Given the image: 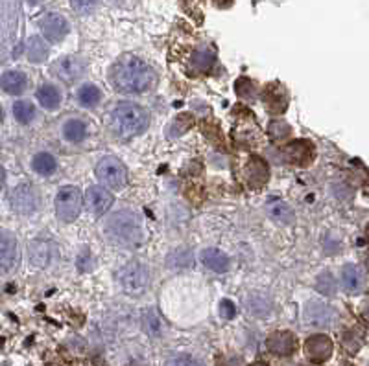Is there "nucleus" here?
Here are the masks:
<instances>
[{
  "instance_id": "obj_1",
  "label": "nucleus",
  "mask_w": 369,
  "mask_h": 366,
  "mask_svg": "<svg viewBox=\"0 0 369 366\" xmlns=\"http://www.w3.org/2000/svg\"><path fill=\"white\" fill-rule=\"evenodd\" d=\"M111 81L118 92L139 94V92H146L153 85L155 74L144 61H140L139 57L124 56L113 67Z\"/></svg>"
},
{
  "instance_id": "obj_2",
  "label": "nucleus",
  "mask_w": 369,
  "mask_h": 366,
  "mask_svg": "<svg viewBox=\"0 0 369 366\" xmlns=\"http://www.w3.org/2000/svg\"><path fill=\"white\" fill-rule=\"evenodd\" d=\"M106 236L117 247L135 249L142 243V223L131 210H120L107 219Z\"/></svg>"
},
{
  "instance_id": "obj_3",
  "label": "nucleus",
  "mask_w": 369,
  "mask_h": 366,
  "mask_svg": "<svg viewBox=\"0 0 369 366\" xmlns=\"http://www.w3.org/2000/svg\"><path fill=\"white\" fill-rule=\"evenodd\" d=\"M111 129L120 139H133L137 134L144 133L150 116L148 112L137 103H118L111 111Z\"/></svg>"
},
{
  "instance_id": "obj_4",
  "label": "nucleus",
  "mask_w": 369,
  "mask_h": 366,
  "mask_svg": "<svg viewBox=\"0 0 369 366\" xmlns=\"http://www.w3.org/2000/svg\"><path fill=\"white\" fill-rule=\"evenodd\" d=\"M118 282L126 294L140 296L150 285V271L140 261H129L128 265H124L118 272Z\"/></svg>"
},
{
  "instance_id": "obj_5",
  "label": "nucleus",
  "mask_w": 369,
  "mask_h": 366,
  "mask_svg": "<svg viewBox=\"0 0 369 366\" xmlns=\"http://www.w3.org/2000/svg\"><path fill=\"white\" fill-rule=\"evenodd\" d=\"M82 192L76 186H63L56 195L57 217L65 223L74 221L82 212Z\"/></svg>"
},
{
  "instance_id": "obj_6",
  "label": "nucleus",
  "mask_w": 369,
  "mask_h": 366,
  "mask_svg": "<svg viewBox=\"0 0 369 366\" xmlns=\"http://www.w3.org/2000/svg\"><path fill=\"white\" fill-rule=\"evenodd\" d=\"M96 177L100 179L102 184H106L107 188L111 190H122L126 186L128 175H126V167L113 156H106L98 162L96 166Z\"/></svg>"
},
{
  "instance_id": "obj_7",
  "label": "nucleus",
  "mask_w": 369,
  "mask_h": 366,
  "mask_svg": "<svg viewBox=\"0 0 369 366\" xmlns=\"http://www.w3.org/2000/svg\"><path fill=\"white\" fill-rule=\"evenodd\" d=\"M12 208L21 216H32L39 208V195L30 184H19L10 195Z\"/></svg>"
},
{
  "instance_id": "obj_8",
  "label": "nucleus",
  "mask_w": 369,
  "mask_h": 366,
  "mask_svg": "<svg viewBox=\"0 0 369 366\" xmlns=\"http://www.w3.org/2000/svg\"><path fill=\"white\" fill-rule=\"evenodd\" d=\"M336 321L334 309L319 300H310L305 305V322L314 327H329Z\"/></svg>"
},
{
  "instance_id": "obj_9",
  "label": "nucleus",
  "mask_w": 369,
  "mask_h": 366,
  "mask_svg": "<svg viewBox=\"0 0 369 366\" xmlns=\"http://www.w3.org/2000/svg\"><path fill=\"white\" fill-rule=\"evenodd\" d=\"M242 175L249 188H263L269 181V167L264 159L252 156L242 170Z\"/></svg>"
},
{
  "instance_id": "obj_10",
  "label": "nucleus",
  "mask_w": 369,
  "mask_h": 366,
  "mask_svg": "<svg viewBox=\"0 0 369 366\" xmlns=\"http://www.w3.org/2000/svg\"><path fill=\"white\" fill-rule=\"evenodd\" d=\"M332 349H334V344L327 335H312L305 343V354L314 365L329 360L330 355H332Z\"/></svg>"
},
{
  "instance_id": "obj_11",
  "label": "nucleus",
  "mask_w": 369,
  "mask_h": 366,
  "mask_svg": "<svg viewBox=\"0 0 369 366\" xmlns=\"http://www.w3.org/2000/svg\"><path fill=\"white\" fill-rule=\"evenodd\" d=\"M286 161L296 164V166H308L316 156V150L308 140H294L285 145Z\"/></svg>"
},
{
  "instance_id": "obj_12",
  "label": "nucleus",
  "mask_w": 369,
  "mask_h": 366,
  "mask_svg": "<svg viewBox=\"0 0 369 366\" xmlns=\"http://www.w3.org/2000/svg\"><path fill=\"white\" fill-rule=\"evenodd\" d=\"M85 203H87V210L93 216H104L113 205V195L102 186H91L85 194Z\"/></svg>"
},
{
  "instance_id": "obj_13",
  "label": "nucleus",
  "mask_w": 369,
  "mask_h": 366,
  "mask_svg": "<svg viewBox=\"0 0 369 366\" xmlns=\"http://www.w3.org/2000/svg\"><path fill=\"white\" fill-rule=\"evenodd\" d=\"M268 349L272 354L279 355V357H290L297 348L296 335L292 332H274L268 337Z\"/></svg>"
},
{
  "instance_id": "obj_14",
  "label": "nucleus",
  "mask_w": 369,
  "mask_h": 366,
  "mask_svg": "<svg viewBox=\"0 0 369 366\" xmlns=\"http://www.w3.org/2000/svg\"><path fill=\"white\" fill-rule=\"evenodd\" d=\"M41 30H43V35L46 39L52 41V43H59L68 34V23L67 19L57 15V13H48L41 19Z\"/></svg>"
},
{
  "instance_id": "obj_15",
  "label": "nucleus",
  "mask_w": 369,
  "mask_h": 366,
  "mask_svg": "<svg viewBox=\"0 0 369 366\" xmlns=\"http://www.w3.org/2000/svg\"><path fill=\"white\" fill-rule=\"evenodd\" d=\"M84 70H85L84 61H82L79 57L74 56L62 57V59L54 65V72L57 74V78L63 79V81H68V83L76 81V79L84 74Z\"/></svg>"
},
{
  "instance_id": "obj_16",
  "label": "nucleus",
  "mask_w": 369,
  "mask_h": 366,
  "mask_svg": "<svg viewBox=\"0 0 369 366\" xmlns=\"http://www.w3.org/2000/svg\"><path fill=\"white\" fill-rule=\"evenodd\" d=\"M28 254L35 267H48L56 258V249L45 239H35L28 245Z\"/></svg>"
},
{
  "instance_id": "obj_17",
  "label": "nucleus",
  "mask_w": 369,
  "mask_h": 366,
  "mask_svg": "<svg viewBox=\"0 0 369 366\" xmlns=\"http://www.w3.org/2000/svg\"><path fill=\"white\" fill-rule=\"evenodd\" d=\"M17 260V241L10 232H0V272L10 271Z\"/></svg>"
},
{
  "instance_id": "obj_18",
  "label": "nucleus",
  "mask_w": 369,
  "mask_h": 366,
  "mask_svg": "<svg viewBox=\"0 0 369 366\" xmlns=\"http://www.w3.org/2000/svg\"><path fill=\"white\" fill-rule=\"evenodd\" d=\"M264 103L272 114H281L288 107V94L279 83H272L264 90Z\"/></svg>"
},
{
  "instance_id": "obj_19",
  "label": "nucleus",
  "mask_w": 369,
  "mask_h": 366,
  "mask_svg": "<svg viewBox=\"0 0 369 366\" xmlns=\"http://www.w3.org/2000/svg\"><path fill=\"white\" fill-rule=\"evenodd\" d=\"M266 210H268L269 217L274 221L281 223V225H292L296 219V214L292 210V206L288 203L281 199V197H268L266 199Z\"/></svg>"
},
{
  "instance_id": "obj_20",
  "label": "nucleus",
  "mask_w": 369,
  "mask_h": 366,
  "mask_svg": "<svg viewBox=\"0 0 369 366\" xmlns=\"http://www.w3.org/2000/svg\"><path fill=\"white\" fill-rule=\"evenodd\" d=\"M341 283H343V289L347 293H362L363 287H366V278H363L360 267L352 265V263L343 265V269H341Z\"/></svg>"
},
{
  "instance_id": "obj_21",
  "label": "nucleus",
  "mask_w": 369,
  "mask_h": 366,
  "mask_svg": "<svg viewBox=\"0 0 369 366\" xmlns=\"http://www.w3.org/2000/svg\"><path fill=\"white\" fill-rule=\"evenodd\" d=\"M26 85H28V79H26V76H24L23 72H19V70H10V72L0 76V87L6 90L8 94H23Z\"/></svg>"
},
{
  "instance_id": "obj_22",
  "label": "nucleus",
  "mask_w": 369,
  "mask_h": 366,
  "mask_svg": "<svg viewBox=\"0 0 369 366\" xmlns=\"http://www.w3.org/2000/svg\"><path fill=\"white\" fill-rule=\"evenodd\" d=\"M202 261L207 269H211V271L214 272H220V274L229 269V258H227V254H224V252L218 249L203 250Z\"/></svg>"
},
{
  "instance_id": "obj_23",
  "label": "nucleus",
  "mask_w": 369,
  "mask_h": 366,
  "mask_svg": "<svg viewBox=\"0 0 369 366\" xmlns=\"http://www.w3.org/2000/svg\"><path fill=\"white\" fill-rule=\"evenodd\" d=\"M142 327H144V332L150 335V337H162L164 335V322L159 315H157L155 309H146L142 313Z\"/></svg>"
},
{
  "instance_id": "obj_24",
  "label": "nucleus",
  "mask_w": 369,
  "mask_h": 366,
  "mask_svg": "<svg viewBox=\"0 0 369 366\" xmlns=\"http://www.w3.org/2000/svg\"><path fill=\"white\" fill-rule=\"evenodd\" d=\"M37 100L45 109H57L59 103H62V92L57 89L56 85L45 83L43 87H39L37 90Z\"/></svg>"
},
{
  "instance_id": "obj_25",
  "label": "nucleus",
  "mask_w": 369,
  "mask_h": 366,
  "mask_svg": "<svg viewBox=\"0 0 369 366\" xmlns=\"http://www.w3.org/2000/svg\"><path fill=\"white\" fill-rule=\"evenodd\" d=\"M63 136L68 140V142H73V144H78L82 140L87 136V123L84 120H79V118H70L65 122L63 125Z\"/></svg>"
},
{
  "instance_id": "obj_26",
  "label": "nucleus",
  "mask_w": 369,
  "mask_h": 366,
  "mask_svg": "<svg viewBox=\"0 0 369 366\" xmlns=\"http://www.w3.org/2000/svg\"><path fill=\"white\" fill-rule=\"evenodd\" d=\"M32 167H34L35 173H39L43 177H48L57 170V162L50 153H37L34 156V161H32Z\"/></svg>"
},
{
  "instance_id": "obj_27",
  "label": "nucleus",
  "mask_w": 369,
  "mask_h": 366,
  "mask_svg": "<svg viewBox=\"0 0 369 366\" xmlns=\"http://www.w3.org/2000/svg\"><path fill=\"white\" fill-rule=\"evenodd\" d=\"M76 96H78L79 105H84V107H96L102 100L100 89H98V87H96V85H93V83L82 85V87L78 89V94Z\"/></svg>"
},
{
  "instance_id": "obj_28",
  "label": "nucleus",
  "mask_w": 369,
  "mask_h": 366,
  "mask_svg": "<svg viewBox=\"0 0 369 366\" xmlns=\"http://www.w3.org/2000/svg\"><path fill=\"white\" fill-rule=\"evenodd\" d=\"M26 54H28V59L32 63H43L48 56V46L41 37H32L28 41V46H26Z\"/></svg>"
},
{
  "instance_id": "obj_29",
  "label": "nucleus",
  "mask_w": 369,
  "mask_h": 366,
  "mask_svg": "<svg viewBox=\"0 0 369 366\" xmlns=\"http://www.w3.org/2000/svg\"><path fill=\"white\" fill-rule=\"evenodd\" d=\"M247 309L255 316H266L272 311V302L264 294H252L247 298Z\"/></svg>"
},
{
  "instance_id": "obj_30",
  "label": "nucleus",
  "mask_w": 369,
  "mask_h": 366,
  "mask_svg": "<svg viewBox=\"0 0 369 366\" xmlns=\"http://www.w3.org/2000/svg\"><path fill=\"white\" fill-rule=\"evenodd\" d=\"M13 116L19 123H30L35 118V107L26 100H19L13 103Z\"/></svg>"
},
{
  "instance_id": "obj_31",
  "label": "nucleus",
  "mask_w": 369,
  "mask_h": 366,
  "mask_svg": "<svg viewBox=\"0 0 369 366\" xmlns=\"http://www.w3.org/2000/svg\"><path fill=\"white\" fill-rule=\"evenodd\" d=\"M192 261H194V256H192L191 250H187V249H179L168 256V265L176 267V269L191 267Z\"/></svg>"
},
{
  "instance_id": "obj_32",
  "label": "nucleus",
  "mask_w": 369,
  "mask_h": 366,
  "mask_svg": "<svg viewBox=\"0 0 369 366\" xmlns=\"http://www.w3.org/2000/svg\"><path fill=\"white\" fill-rule=\"evenodd\" d=\"M235 90L242 100H255V94H257V87H255V83H253L252 79L247 78L236 79Z\"/></svg>"
},
{
  "instance_id": "obj_33",
  "label": "nucleus",
  "mask_w": 369,
  "mask_h": 366,
  "mask_svg": "<svg viewBox=\"0 0 369 366\" xmlns=\"http://www.w3.org/2000/svg\"><path fill=\"white\" fill-rule=\"evenodd\" d=\"M268 133H269V136L275 140V142H281V140H285V139H288V136H290L292 129L286 122L275 120V122H272L268 125Z\"/></svg>"
},
{
  "instance_id": "obj_34",
  "label": "nucleus",
  "mask_w": 369,
  "mask_h": 366,
  "mask_svg": "<svg viewBox=\"0 0 369 366\" xmlns=\"http://www.w3.org/2000/svg\"><path fill=\"white\" fill-rule=\"evenodd\" d=\"M316 289H318L319 293L323 294H334L336 293V282L334 278H332V274L330 272H323V274H319L318 278H316Z\"/></svg>"
},
{
  "instance_id": "obj_35",
  "label": "nucleus",
  "mask_w": 369,
  "mask_h": 366,
  "mask_svg": "<svg viewBox=\"0 0 369 366\" xmlns=\"http://www.w3.org/2000/svg\"><path fill=\"white\" fill-rule=\"evenodd\" d=\"M213 63H214V54L211 50L198 52V54H194V57H192V65H194V68L202 70V72L213 67Z\"/></svg>"
},
{
  "instance_id": "obj_36",
  "label": "nucleus",
  "mask_w": 369,
  "mask_h": 366,
  "mask_svg": "<svg viewBox=\"0 0 369 366\" xmlns=\"http://www.w3.org/2000/svg\"><path fill=\"white\" fill-rule=\"evenodd\" d=\"M164 366H203V363H200L191 355H173L164 363Z\"/></svg>"
},
{
  "instance_id": "obj_37",
  "label": "nucleus",
  "mask_w": 369,
  "mask_h": 366,
  "mask_svg": "<svg viewBox=\"0 0 369 366\" xmlns=\"http://www.w3.org/2000/svg\"><path fill=\"white\" fill-rule=\"evenodd\" d=\"M70 4H73L76 12L87 15V13H93V10L98 4V0H70Z\"/></svg>"
},
{
  "instance_id": "obj_38",
  "label": "nucleus",
  "mask_w": 369,
  "mask_h": 366,
  "mask_svg": "<svg viewBox=\"0 0 369 366\" xmlns=\"http://www.w3.org/2000/svg\"><path fill=\"white\" fill-rule=\"evenodd\" d=\"M220 315H222V318H225V321L235 318L236 316L235 304H233L231 300H222V304H220Z\"/></svg>"
},
{
  "instance_id": "obj_39",
  "label": "nucleus",
  "mask_w": 369,
  "mask_h": 366,
  "mask_svg": "<svg viewBox=\"0 0 369 366\" xmlns=\"http://www.w3.org/2000/svg\"><path fill=\"white\" fill-rule=\"evenodd\" d=\"M220 366H246L244 359L238 357V355H229V357H224Z\"/></svg>"
},
{
  "instance_id": "obj_40",
  "label": "nucleus",
  "mask_w": 369,
  "mask_h": 366,
  "mask_svg": "<svg viewBox=\"0 0 369 366\" xmlns=\"http://www.w3.org/2000/svg\"><path fill=\"white\" fill-rule=\"evenodd\" d=\"M214 4L218 8H229L233 4V0H214Z\"/></svg>"
},
{
  "instance_id": "obj_41",
  "label": "nucleus",
  "mask_w": 369,
  "mask_h": 366,
  "mask_svg": "<svg viewBox=\"0 0 369 366\" xmlns=\"http://www.w3.org/2000/svg\"><path fill=\"white\" fill-rule=\"evenodd\" d=\"M4 181H6V173H4V167L0 166V190L4 186Z\"/></svg>"
},
{
  "instance_id": "obj_42",
  "label": "nucleus",
  "mask_w": 369,
  "mask_h": 366,
  "mask_svg": "<svg viewBox=\"0 0 369 366\" xmlns=\"http://www.w3.org/2000/svg\"><path fill=\"white\" fill-rule=\"evenodd\" d=\"M4 122V111H2V107H0V123Z\"/></svg>"
},
{
  "instance_id": "obj_43",
  "label": "nucleus",
  "mask_w": 369,
  "mask_h": 366,
  "mask_svg": "<svg viewBox=\"0 0 369 366\" xmlns=\"http://www.w3.org/2000/svg\"><path fill=\"white\" fill-rule=\"evenodd\" d=\"M252 366H268V365H266V363H255V365H252Z\"/></svg>"
},
{
  "instance_id": "obj_44",
  "label": "nucleus",
  "mask_w": 369,
  "mask_h": 366,
  "mask_svg": "<svg viewBox=\"0 0 369 366\" xmlns=\"http://www.w3.org/2000/svg\"><path fill=\"white\" fill-rule=\"evenodd\" d=\"M366 265H368V271H369V254H368V258H366Z\"/></svg>"
},
{
  "instance_id": "obj_45",
  "label": "nucleus",
  "mask_w": 369,
  "mask_h": 366,
  "mask_svg": "<svg viewBox=\"0 0 369 366\" xmlns=\"http://www.w3.org/2000/svg\"><path fill=\"white\" fill-rule=\"evenodd\" d=\"M366 236H368V239H369V227H368V230H366Z\"/></svg>"
},
{
  "instance_id": "obj_46",
  "label": "nucleus",
  "mask_w": 369,
  "mask_h": 366,
  "mask_svg": "<svg viewBox=\"0 0 369 366\" xmlns=\"http://www.w3.org/2000/svg\"><path fill=\"white\" fill-rule=\"evenodd\" d=\"M312 366H314V365H312Z\"/></svg>"
}]
</instances>
